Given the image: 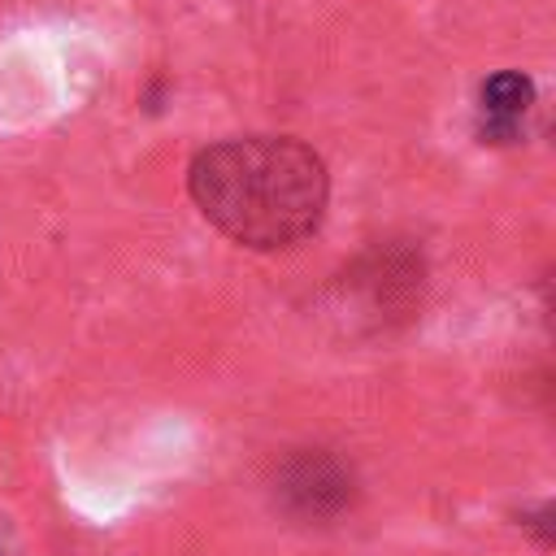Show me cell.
Listing matches in <instances>:
<instances>
[{"label": "cell", "instance_id": "cell-1", "mask_svg": "<svg viewBox=\"0 0 556 556\" xmlns=\"http://www.w3.org/2000/svg\"><path fill=\"white\" fill-rule=\"evenodd\" d=\"M191 200L243 248H291L326 213V165L300 139H226L191 161Z\"/></svg>", "mask_w": 556, "mask_h": 556}, {"label": "cell", "instance_id": "cell-2", "mask_svg": "<svg viewBox=\"0 0 556 556\" xmlns=\"http://www.w3.org/2000/svg\"><path fill=\"white\" fill-rule=\"evenodd\" d=\"M304 513H330L348 500V478L339 473L334 460L326 456H300L287 473V486H282Z\"/></svg>", "mask_w": 556, "mask_h": 556}, {"label": "cell", "instance_id": "cell-3", "mask_svg": "<svg viewBox=\"0 0 556 556\" xmlns=\"http://www.w3.org/2000/svg\"><path fill=\"white\" fill-rule=\"evenodd\" d=\"M530 100H534V83L526 74H517V70L491 74L486 87H482V109L491 117V130H500V135L513 130V122L530 109Z\"/></svg>", "mask_w": 556, "mask_h": 556}]
</instances>
